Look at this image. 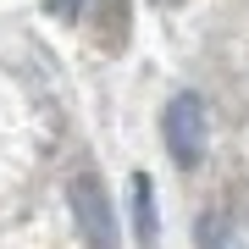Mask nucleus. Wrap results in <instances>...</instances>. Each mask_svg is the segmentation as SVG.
I'll return each mask as SVG.
<instances>
[{"label":"nucleus","instance_id":"1","mask_svg":"<svg viewBox=\"0 0 249 249\" xmlns=\"http://www.w3.org/2000/svg\"><path fill=\"white\" fill-rule=\"evenodd\" d=\"M160 139H166V155L178 166H199L205 160V144H211V116H205V100L199 94H178L160 116Z\"/></svg>","mask_w":249,"mask_h":249},{"label":"nucleus","instance_id":"2","mask_svg":"<svg viewBox=\"0 0 249 249\" xmlns=\"http://www.w3.org/2000/svg\"><path fill=\"white\" fill-rule=\"evenodd\" d=\"M72 211H78V227H83V238H89V249H116V216H111L106 188L94 178L72 183Z\"/></svg>","mask_w":249,"mask_h":249},{"label":"nucleus","instance_id":"3","mask_svg":"<svg viewBox=\"0 0 249 249\" xmlns=\"http://www.w3.org/2000/svg\"><path fill=\"white\" fill-rule=\"evenodd\" d=\"M133 222H139V238H144V244H155V238H160V216H155V183L144 178V172L133 178Z\"/></svg>","mask_w":249,"mask_h":249},{"label":"nucleus","instance_id":"4","mask_svg":"<svg viewBox=\"0 0 249 249\" xmlns=\"http://www.w3.org/2000/svg\"><path fill=\"white\" fill-rule=\"evenodd\" d=\"M199 249H222V222H216V216L199 222Z\"/></svg>","mask_w":249,"mask_h":249},{"label":"nucleus","instance_id":"5","mask_svg":"<svg viewBox=\"0 0 249 249\" xmlns=\"http://www.w3.org/2000/svg\"><path fill=\"white\" fill-rule=\"evenodd\" d=\"M45 6H50V17H78V11H83V0H45Z\"/></svg>","mask_w":249,"mask_h":249}]
</instances>
